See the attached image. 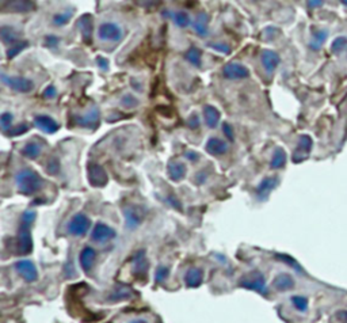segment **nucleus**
<instances>
[{
  "instance_id": "obj_40",
  "label": "nucleus",
  "mask_w": 347,
  "mask_h": 323,
  "mask_svg": "<svg viewBox=\"0 0 347 323\" xmlns=\"http://www.w3.org/2000/svg\"><path fill=\"white\" fill-rule=\"evenodd\" d=\"M12 121H14V116H12L11 113L6 112V113L2 114V117H0V125H2V132H3V133H7L8 130L11 129Z\"/></svg>"
},
{
  "instance_id": "obj_4",
  "label": "nucleus",
  "mask_w": 347,
  "mask_h": 323,
  "mask_svg": "<svg viewBox=\"0 0 347 323\" xmlns=\"http://www.w3.org/2000/svg\"><path fill=\"white\" fill-rule=\"evenodd\" d=\"M124 218H125V227L128 230L134 231L137 230L138 227L141 226V223L144 222L146 213L141 206L138 205H126L122 209Z\"/></svg>"
},
{
  "instance_id": "obj_21",
  "label": "nucleus",
  "mask_w": 347,
  "mask_h": 323,
  "mask_svg": "<svg viewBox=\"0 0 347 323\" xmlns=\"http://www.w3.org/2000/svg\"><path fill=\"white\" fill-rule=\"evenodd\" d=\"M271 285H273V289H275L277 292H287L295 288L296 281L293 276L289 275V273H279V275L275 276Z\"/></svg>"
},
{
  "instance_id": "obj_33",
  "label": "nucleus",
  "mask_w": 347,
  "mask_h": 323,
  "mask_svg": "<svg viewBox=\"0 0 347 323\" xmlns=\"http://www.w3.org/2000/svg\"><path fill=\"white\" fill-rule=\"evenodd\" d=\"M185 59L195 68H201L202 65V50L197 46H191L186 50Z\"/></svg>"
},
{
  "instance_id": "obj_43",
  "label": "nucleus",
  "mask_w": 347,
  "mask_h": 323,
  "mask_svg": "<svg viewBox=\"0 0 347 323\" xmlns=\"http://www.w3.org/2000/svg\"><path fill=\"white\" fill-rule=\"evenodd\" d=\"M28 130V126L27 124H20V125H16V126H12L11 129L8 130L7 136H11V138H15V136H20V134L26 133Z\"/></svg>"
},
{
  "instance_id": "obj_26",
  "label": "nucleus",
  "mask_w": 347,
  "mask_h": 323,
  "mask_svg": "<svg viewBox=\"0 0 347 323\" xmlns=\"http://www.w3.org/2000/svg\"><path fill=\"white\" fill-rule=\"evenodd\" d=\"M194 33L199 37H206L209 34V15L205 11L199 12L193 22Z\"/></svg>"
},
{
  "instance_id": "obj_35",
  "label": "nucleus",
  "mask_w": 347,
  "mask_h": 323,
  "mask_svg": "<svg viewBox=\"0 0 347 323\" xmlns=\"http://www.w3.org/2000/svg\"><path fill=\"white\" fill-rule=\"evenodd\" d=\"M72 16H73L72 8H69L67 11L59 12V14H56V15L53 16V24H54V26H59V28L65 26V24H68L69 22H71Z\"/></svg>"
},
{
  "instance_id": "obj_29",
  "label": "nucleus",
  "mask_w": 347,
  "mask_h": 323,
  "mask_svg": "<svg viewBox=\"0 0 347 323\" xmlns=\"http://www.w3.org/2000/svg\"><path fill=\"white\" fill-rule=\"evenodd\" d=\"M41 152H42V144H40L38 142L26 143L23 146V148L20 150L22 156H24V158L27 159H32V160L38 158L41 155Z\"/></svg>"
},
{
  "instance_id": "obj_31",
  "label": "nucleus",
  "mask_w": 347,
  "mask_h": 323,
  "mask_svg": "<svg viewBox=\"0 0 347 323\" xmlns=\"http://www.w3.org/2000/svg\"><path fill=\"white\" fill-rule=\"evenodd\" d=\"M287 160V155L285 152L283 148L281 147H277L273 152V156H271V162H270V169L271 170H279L283 169L285 165H286Z\"/></svg>"
},
{
  "instance_id": "obj_54",
  "label": "nucleus",
  "mask_w": 347,
  "mask_h": 323,
  "mask_svg": "<svg viewBox=\"0 0 347 323\" xmlns=\"http://www.w3.org/2000/svg\"><path fill=\"white\" fill-rule=\"evenodd\" d=\"M307 6L309 8H317V7H322V6H323V2H322V0H316V2L311 0V2H308Z\"/></svg>"
},
{
  "instance_id": "obj_27",
  "label": "nucleus",
  "mask_w": 347,
  "mask_h": 323,
  "mask_svg": "<svg viewBox=\"0 0 347 323\" xmlns=\"http://www.w3.org/2000/svg\"><path fill=\"white\" fill-rule=\"evenodd\" d=\"M220 118H221V113L217 107H214L213 105H206L204 107V120H205L208 128H210V129L217 128Z\"/></svg>"
},
{
  "instance_id": "obj_36",
  "label": "nucleus",
  "mask_w": 347,
  "mask_h": 323,
  "mask_svg": "<svg viewBox=\"0 0 347 323\" xmlns=\"http://www.w3.org/2000/svg\"><path fill=\"white\" fill-rule=\"evenodd\" d=\"M291 300H292V304L295 306V308L297 310V311H300V312L308 311V307H309V300H308V298L301 296V295H295V296H292Z\"/></svg>"
},
{
  "instance_id": "obj_22",
  "label": "nucleus",
  "mask_w": 347,
  "mask_h": 323,
  "mask_svg": "<svg viewBox=\"0 0 347 323\" xmlns=\"http://www.w3.org/2000/svg\"><path fill=\"white\" fill-rule=\"evenodd\" d=\"M3 11H11V12H30L36 10V3L28 2V0H12V2H3Z\"/></svg>"
},
{
  "instance_id": "obj_32",
  "label": "nucleus",
  "mask_w": 347,
  "mask_h": 323,
  "mask_svg": "<svg viewBox=\"0 0 347 323\" xmlns=\"http://www.w3.org/2000/svg\"><path fill=\"white\" fill-rule=\"evenodd\" d=\"M0 37H2V41H3L4 45H10L18 42L19 38V33L16 32L15 29L11 28V26H2L0 29Z\"/></svg>"
},
{
  "instance_id": "obj_3",
  "label": "nucleus",
  "mask_w": 347,
  "mask_h": 323,
  "mask_svg": "<svg viewBox=\"0 0 347 323\" xmlns=\"http://www.w3.org/2000/svg\"><path fill=\"white\" fill-rule=\"evenodd\" d=\"M238 285L240 288H244V289H248V291H254L256 293L262 296L269 295V289H267L266 279L263 273L258 271L250 272L247 275L242 276V279L239 280Z\"/></svg>"
},
{
  "instance_id": "obj_7",
  "label": "nucleus",
  "mask_w": 347,
  "mask_h": 323,
  "mask_svg": "<svg viewBox=\"0 0 347 323\" xmlns=\"http://www.w3.org/2000/svg\"><path fill=\"white\" fill-rule=\"evenodd\" d=\"M87 177H89L90 185L93 187H105L109 182V175L106 173V170L95 162H90L87 166Z\"/></svg>"
},
{
  "instance_id": "obj_30",
  "label": "nucleus",
  "mask_w": 347,
  "mask_h": 323,
  "mask_svg": "<svg viewBox=\"0 0 347 323\" xmlns=\"http://www.w3.org/2000/svg\"><path fill=\"white\" fill-rule=\"evenodd\" d=\"M132 296H133L132 288L126 287V285H120V287H115L111 291L109 300L110 302H124V300L130 299Z\"/></svg>"
},
{
  "instance_id": "obj_38",
  "label": "nucleus",
  "mask_w": 347,
  "mask_h": 323,
  "mask_svg": "<svg viewBox=\"0 0 347 323\" xmlns=\"http://www.w3.org/2000/svg\"><path fill=\"white\" fill-rule=\"evenodd\" d=\"M168 276H170V267L160 265V266L156 267V271H155V283L156 284L164 283V281L168 279Z\"/></svg>"
},
{
  "instance_id": "obj_25",
  "label": "nucleus",
  "mask_w": 347,
  "mask_h": 323,
  "mask_svg": "<svg viewBox=\"0 0 347 323\" xmlns=\"http://www.w3.org/2000/svg\"><path fill=\"white\" fill-rule=\"evenodd\" d=\"M328 38V30L327 29H312V36L311 41H309V48L313 50V52H319L322 46L324 45V42L327 41Z\"/></svg>"
},
{
  "instance_id": "obj_52",
  "label": "nucleus",
  "mask_w": 347,
  "mask_h": 323,
  "mask_svg": "<svg viewBox=\"0 0 347 323\" xmlns=\"http://www.w3.org/2000/svg\"><path fill=\"white\" fill-rule=\"evenodd\" d=\"M183 156H185L186 159H189L190 162L199 160V154H197L195 151H185V152H183Z\"/></svg>"
},
{
  "instance_id": "obj_17",
  "label": "nucleus",
  "mask_w": 347,
  "mask_h": 323,
  "mask_svg": "<svg viewBox=\"0 0 347 323\" xmlns=\"http://www.w3.org/2000/svg\"><path fill=\"white\" fill-rule=\"evenodd\" d=\"M76 26L80 30L81 38L84 44L91 45L93 42V33H94V19L91 14H84L81 15L76 22Z\"/></svg>"
},
{
  "instance_id": "obj_47",
  "label": "nucleus",
  "mask_w": 347,
  "mask_h": 323,
  "mask_svg": "<svg viewBox=\"0 0 347 323\" xmlns=\"http://www.w3.org/2000/svg\"><path fill=\"white\" fill-rule=\"evenodd\" d=\"M56 95H57V90L53 85H49L48 87L44 90V93H42V97H44L45 99H54Z\"/></svg>"
},
{
  "instance_id": "obj_13",
  "label": "nucleus",
  "mask_w": 347,
  "mask_h": 323,
  "mask_svg": "<svg viewBox=\"0 0 347 323\" xmlns=\"http://www.w3.org/2000/svg\"><path fill=\"white\" fill-rule=\"evenodd\" d=\"M75 124L81 128H90V129H97L101 124V112L98 107H93L89 113L81 114V116H75L73 117Z\"/></svg>"
},
{
  "instance_id": "obj_50",
  "label": "nucleus",
  "mask_w": 347,
  "mask_h": 323,
  "mask_svg": "<svg viewBox=\"0 0 347 323\" xmlns=\"http://www.w3.org/2000/svg\"><path fill=\"white\" fill-rule=\"evenodd\" d=\"M206 178H208L206 170H201L199 173H197L195 175H194V183H197V185H202V183L206 181Z\"/></svg>"
},
{
  "instance_id": "obj_6",
  "label": "nucleus",
  "mask_w": 347,
  "mask_h": 323,
  "mask_svg": "<svg viewBox=\"0 0 347 323\" xmlns=\"http://www.w3.org/2000/svg\"><path fill=\"white\" fill-rule=\"evenodd\" d=\"M2 80L8 89H11L12 91L15 93H20V94H27L32 93L34 90V83L33 80L27 79V77L23 76H7L2 73Z\"/></svg>"
},
{
  "instance_id": "obj_8",
  "label": "nucleus",
  "mask_w": 347,
  "mask_h": 323,
  "mask_svg": "<svg viewBox=\"0 0 347 323\" xmlns=\"http://www.w3.org/2000/svg\"><path fill=\"white\" fill-rule=\"evenodd\" d=\"M98 37H99V40L105 41V42H118L122 40L124 32L120 24L114 23V22H105L98 29Z\"/></svg>"
},
{
  "instance_id": "obj_1",
  "label": "nucleus",
  "mask_w": 347,
  "mask_h": 323,
  "mask_svg": "<svg viewBox=\"0 0 347 323\" xmlns=\"http://www.w3.org/2000/svg\"><path fill=\"white\" fill-rule=\"evenodd\" d=\"M36 212L34 210H24L20 218L19 230L16 236V250L18 254L28 255L33 251V238H32V226L36 220Z\"/></svg>"
},
{
  "instance_id": "obj_15",
  "label": "nucleus",
  "mask_w": 347,
  "mask_h": 323,
  "mask_svg": "<svg viewBox=\"0 0 347 323\" xmlns=\"http://www.w3.org/2000/svg\"><path fill=\"white\" fill-rule=\"evenodd\" d=\"M117 232L111 228L110 226L105 224V223H97L93 228V232H91V239L93 242L95 243H107L110 240H113L115 238Z\"/></svg>"
},
{
  "instance_id": "obj_37",
  "label": "nucleus",
  "mask_w": 347,
  "mask_h": 323,
  "mask_svg": "<svg viewBox=\"0 0 347 323\" xmlns=\"http://www.w3.org/2000/svg\"><path fill=\"white\" fill-rule=\"evenodd\" d=\"M346 48H347V37L346 36L336 37L335 40L332 41V44H331V53H334V55H340V53L343 52Z\"/></svg>"
},
{
  "instance_id": "obj_45",
  "label": "nucleus",
  "mask_w": 347,
  "mask_h": 323,
  "mask_svg": "<svg viewBox=\"0 0 347 323\" xmlns=\"http://www.w3.org/2000/svg\"><path fill=\"white\" fill-rule=\"evenodd\" d=\"M166 201L168 202V205H170L171 208H174L175 210H179V212L182 210L181 200H179L175 194H168V196L166 197Z\"/></svg>"
},
{
  "instance_id": "obj_56",
  "label": "nucleus",
  "mask_w": 347,
  "mask_h": 323,
  "mask_svg": "<svg viewBox=\"0 0 347 323\" xmlns=\"http://www.w3.org/2000/svg\"><path fill=\"white\" fill-rule=\"evenodd\" d=\"M342 4H344V6H347V0H343V2H342Z\"/></svg>"
},
{
  "instance_id": "obj_23",
  "label": "nucleus",
  "mask_w": 347,
  "mask_h": 323,
  "mask_svg": "<svg viewBox=\"0 0 347 323\" xmlns=\"http://www.w3.org/2000/svg\"><path fill=\"white\" fill-rule=\"evenodd\" d=\"M187 174V167L183 162L170 160L167 165V175L171 181L181 182Z\"/></svg>"
},
{
  "instance_id": "obj_42",
  "label": "nucleus",
  "mask_w": 347,
  "mask_h": 323,
  "mask_svg": "<svg viewBox=\"0 0 347 323\" xmlns=\"http://www.w3.org/2000/svg\"><path fill=\"white\" fill-rule=\"evenodd\" d=\"M275 258L278 259V261H282V262L287 263V265H291V266H293V269H295V271L303 272V269H301V266H300L299 263H297V261H296L293 257H291V255L275 254Z\"/></svg>"
},
{
  "instance_id": "obj_24",
  "label": "nucleus",
  "mask_w": 347,
  "mask_h": 323,
  "mask_svg": "<svg viewBox=\"0 0 347 323\" xmlns=\"http://www.w3.org/2000/svg\"><path fill=\"white\" fill-rule=\"evenodd\" d=\"M204 283V271L201 267H190L185 275V284L187 288H198Z\"/></svg>"
},
{
  "instance_id": "obj_2",
  "label": "nucleus",
  "mask_w": 347,
  "mask_h": 323,
  "mask_svg": "<svg viewBox=\"0 0 347 323\" xmlns=\"http://www.w3.org/2000/svg\"><path fill=\"white\" fill-rule=\"evenodd\" d=\"M15 185L23 196H33L44 186V179L36 170L22 169L15 174Z\"/></svg>"
},
{
  "instance_id": "obj_49",
  "label": "nucleus",
  "mask_w": 347,
  "mask_h": 323,
  "mask_svg": "<svg viewBox=\"0 0 347 323\" xmlns=\"http://www.w3.org/2000/svg\"><path fill=\"white\" fill-rule=\"evenodd\" d=\"M97 65L102 69V71H103V72L109 71V68H110L109 60H107V59H106V57H103V56H98L97 57Z\"/></svg>"
},
{
  "instance_id": "obj_11",
  "label": "nucleus",
  "mask_w": 347,
  "mask_h": 323,
  "mask_svg": "<svg viewBox=\"0 0 347 323\" xmlns=\"http://www.w3.org/2000/svg\"><path fill=\"white\" fill-rule=\"evenodd\" d=\"M16 273L26 281V283H34L38 280V271H37L36 265L30 259H19L16 261L15 265Z\"/></svg>"
},
{
  "instance_id": "obj_53",
  "label": "nucleus",
  "mask_w": 347,
  "mask_h": 323,
  "mask_svg": "<svg viewBox=\"0 0 347 323\" xmlns=\"http://www.w3.org/2000/svg\"><path fill=\"white\" fill-rule=\"evenodd\" d=\"M336 318H338L342 323H347V310L336 312Z\"/></svg>"
},
{
  "instance_id": "obj_19",
  "label": "nucleus",
  "mask_w": 347,
  "mask_h": 323,
  "mask_svg": "<svg viewBox=\"0 0 347 323\" xmlns=\"http://www.w3.org/2000/svg\"><path fill=\"white\" fill-rule=\"evenodd\" d=\"M206 152L212 156H222L229 150V146L225 140L220 138H210L205 144Z\"/></svg>"
},
{
  "instance_id": "obj_10",
  "label": "nucleus",
  "mask_w": 347,
  "mask_h": 323,
  "mask_svg": "<svg viewBox=\"0 0 347 323\" xmlns=\"http://www.w3.org/2000/svg\"><path fill=\"white\" fill-rule=\"evenodd\" d=\"M130 262H132V275L136 279H144V277H147V273L150 271V262H148V258H147L146 250L136 251L132 255Z\"/></svg>"
},
{
  "instance_id": "obj_12",
  "label": "nucleus",
  "mask_w": 347,
  "mask_h": 323,
  "mask_svg": "<svg viewBox=\"0 0 347 323\" xmlns=\"http://www.w3.org/2000/svg\"><path fill=\"white\" fill-rule=\"evenodd\" d=\"M312 147H313V140H312L311 136L309 134H301L295 152L292 155V160L295 162V163L307 160L308 156L311 155Z\"/></svg>"
},
{
  "instance_id": "obj_18",
  "label": "nucleus",
  "mask_w": 347,
  "mask_h": 323,
  "mask_svg": "<svg viewBox=\"0 0 347 323\" xmlns=\"http://www.w3.org/2000/svg\"><path fill=\"white\" fill-rule=\"evenodd\" d=\"M97 261V251L91 246L83 247V250L79 254V262H80V267L85 273H90L93 271L94 265Z\"/></svg>"
},
{
  "instance_id": "obj_28",
  "label": "nucleus",
  "mask_w": 347,
  "mask_h": 323,
  "mask_svg": "<svg viewBox=\"0 0 347 323\" xmlns=\"http://www.w3.org/2000/svg\"><path fill=\"white\" fill-rule=\"evenodd\" d=\"M163 16H167V18H171L174 20V23L177 24L178 28L186 29L187 26H190L191 23V18L187 12L185 11H164L162 12Z\"/></svg>"
},
{
  "instance_id": "obj_34",
  "label": "nucleus",
  "mask_w": 347,
  "mask_h": 323,
  "mask_svg": "<svg viewBox=\"0 0 347 323\" xmlns=\"http://www.w3.org/2000/svg\"><path fill=\"white\" fill-rule=\"evenodd\" d=\"M27 46H28V41H26V40H20V41H18V42H15V44H12L11 46H8L7 52H6V57H7V60H11V59L18 56V55H19L22 50H24V49L27 48Z\"/></svg>"
},
{
  "instance_id": "obj_14",
  "label": "nucleus",
  "mask_w": 347,
  "mask_h": 323,
  "mask_svg": "<svg viewBox=\"0 0 347 323\" xmlns=\"http://www.w3.org/2000/svg\"><path fill=\"white\" fill-rule=\"evenodd\" d=\"M279 185V177L278 175H271V177L263 178L262 181L259 182V185L255 189V194L259 201H266L271 192Z\"/></svg>"
},
{
  "instance_id": "obj_44",
  "label": "nucleus",
  "mask_w": 347,
  "mask_h": 323,
  "mask_svg": "<svg viewBox=\"0 0 347 323\" xmlns=\"http://www.w3.org/2000/svg\"><path fill=\"white\" fill-rule=\"evenodd\" d=\"M209 46L214 49V50H217V52L224 53V55H229L230 53V46L225 44V42H210Z\"/></svg>"
},
{
  "instance_id": "obj_39",
  "label": "nucleus",
  "mask_w": 347,
  "mask_h": 323,
  "mask_svg": "<svg viewBox=\"0 0 347 323\" xmlns=\"http://www.w3.org/2000/svg\"><path fill=\"white\" fill-rule=\"evenodd\" d=\"M138 99L134 97L133 94H125L124 97L121 98V106L125 107V109H134L138 106Z\"/></svg>"
},
{
  "instance_id": "obj_55",
  "label": "nucleus",
  "mask_w": 347,
  "mask_h": 323,
  "mask_svg": "<svg viewBox=\"0 0 347 323\" xmlns=\"http://www.w3.org/2000/svg\"><path fill=\"white\" fill-rule=\"evenodd\" d=\"M129 323H148V320H146V319H133V320H130Z\"/></svg>"
},
{
  "instance_id": "obj_48",
  "label": "nucleus",
  "mask_w": 347,
  "mask_h": 323,
  "mask_svg": "<svg viewBox=\"0 0 347 323\" xmlns=\"http://www.w3.org/2000/svg\"><path fill=\"white\" fill-rule=\"evenodd\" d=\"M222 132H224V134H225L226 138L229 139V142H234L235 133H234V129H232V126H230V124L224 122V124H222Z\"/></svg>"
},
{
  "instance_id": "obj_46",
  "label": "nucleus",
  "mask_w": 347,
  "mask_h": 323,
  "mask_svg": "<svg viewBox=\"0 0 347 323\" xmlns=\"http://www.w3.org/2000/svg\"><path fill=\"white\" fill-rule=\"evenodd\" d=\"M199 125H201V121H199V116H198L197 113H193L189 118H187V126H189L191 130L198 129Z\"/></svg>"
},
{
  "instance_id": "obj_41",
  "label": "nucleus",
  "mask_w": 347,
  "mask_h": 323,
  "mask_svg": "<svg viewBox=\"0 0 347 323\" xmlns=\"http://www.w3.org/2000/svg\"><path fill=\"white\" fill-rule=\"evenodd\" d=\"M60 169L61 166L59 158H50L48 160V163H46V173H48L49 175H59Z\"/></svg>"
},
{
  "instance_id": "obj_51",
  "label": "nucleus",
  "mask_w": 347,
  "mask_h": 323,
  "mask_svg": "<svg viewBox=\"0 0 347 323\" xmlns=\"http://www.w3.org/2000/svg\"><path fill=\"white\" fill-rule=\"evenodd\" d=\"M57 45H59V38L54 36H48L46 37V40H45V46H48V48L50 49H54L57 48Z\"/></svg>"
},
{
  "instance_id": "obj_16",
  "label": "nucleus",
  "mask_w": 347,
  "mask_h": 323,
  "mask_svg": "<svg viewBox=\"0 0 347 323\" xmlns=\"http://www.w3.org/2000/svg\"><path fill=\"white\" fill-rule=\"evenodd\" d=\"M33 122H34V125H36L40 130H42L44 133L53 134L60 129V124H59L54 118L48 116V114H37L36 117H34V120H33Z\"/></svg>"
},
{
  "instance_id": "obj_5",
  "label": "nucleus",
  "mask_w": 347,
  "mask_h": 323,
  "mask_svg": "<svg viewBox=\"0 0 347 323\" xmlns=\"http://www.w3.org/2000/svg\"><path fill=\"white\" fill-rule=\"evenodd\" d=\"M90 227H91V220L87 214L79 213L73 214L72 219L69 220L68 226H67V230L72 236H84L87 232H89Z\"/></svg>"
},
{
  "instance_id": "obj_9",
  "label": "nucleus",
  "mask_w": 347,
  "mask_h": 323,
  "mask_svg": "<svg viewBox=\"0 0 347 323\" xmlns=\"http://www.w3.org/2000/svg\"><path fill=\"white\" fill-rule=\"evenodd\" d=\"M221 72L222 76L225 77L226 80H243V79L250 77V69L242 63H238V61L226 63L222 67Z\"/></svg>"
},
{
  "instance_id": "obj_20",
  "label": "nucleus",
  "mask_w": 347,
  "mask_h": 323,
  "mask_svg": "<svg viewBox=\"0 0 347 323\" xmlns=\"http://www.w3.org/2000/svg\"><path fill=\"white\" fill-rule=\"evenodd\" d=\"M261 61H262V65L265 71L267 73H273L277 69V67L281 63V57L277 52L271 50V49H265L261 55Z\"/></svg>"
}]
</instances>
